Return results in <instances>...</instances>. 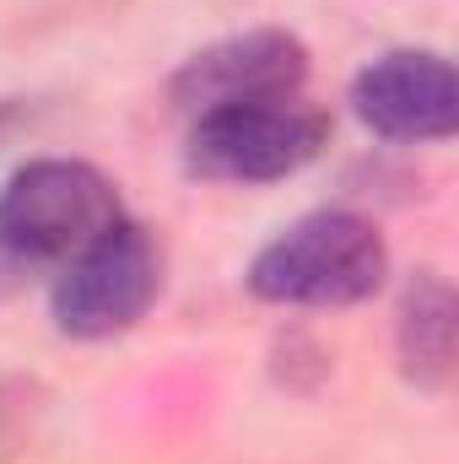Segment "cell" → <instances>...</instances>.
Wrapping results in <instances>:
<instances>
[{
    "label": "cell",
    "mask_w": 459,
    "mask_h": 464,
    "mask_svg": "<svg viewBox=\"0 0 459 464\" xmlns=\"http://www.w3.org/2000/svg\"><path fill=\"white\" fill-rule=\"evenodd\" d=\"M389 248L367 217L319 211L270 237L249 265V292L281 308H346L384 286Z\"/></svg>",
    "instance_id": "cell-1"
},
{
    "label": "cell",
    "mask_w": 459,
    "mask_h": 464,
    "mask_svg": "<svg viewBox=\"0 0 459 464\" xmlns=\"http://www.w3.org/2000/svg\"><path fill=\"white\" fill-rule=\"evenodd\" d=\"M114 222L119 195L93 162L44 157L0 189V248L16 259H76Z\"/></svg>",
    "instance_id": "cell-2"
},
{
    "label": "cell",
    "mask_w": 459,
    "mask_h": 464,
    "mask_svg": "<svg viewBox=\"0 0 459 464\" xmlns=\"http://www.w3.org/2000/svg\"><path fill=\"white\" fill-rule=\"evenodd\" d=\"M330 140L325 109L292 98H265V103H232L195 114L190 130V173L217 179V184H270L319 157Z\"/></svg>",
    "instance_id": "cell-3"
},
{
    "label": "cell",
    "mask_w": 459,
    "mask_h": 464,
    "mask_svg": "<svg viewBox=\"0 0 459 464\" xmlns=\"http://www.w3.org/2000/svg\"><path fill=\"white\" fill-rule=\"evenodd\" d=\"M162 286V259L135 222H114L98 243L65 259L54 281V324L76 341H109L130 330Z\"/></svg>",
    "instance_id": "cell-4"
},
{
    "label": "cell",
    "mask_w": 459,
    "mask_h": 464,
    "mask_svg": "<svg viewBox=\"0 0 459 464\" xmlns=\"http://www.w3.org/2000/svg\"><path fill=\"white\" fill-rule=\"evenodd\" d=\"M308 76V49L292 33L259 27V33H238L211 49H200L195 60H184V71L173 76V103L184 114H211L232 103H265V98H292L303 92Z\"/></svg>",
    "instance_id": "cell-5"
},
{
    "label": "cell",
    "mask_w": 459,
    "mask_h": 464,
    "mask_svg": "<svg viewBox=\"0 0 459 464\" xmlns=\"http://www.w3.org/2000/svg\"><path fill=\"white\" fill-rule=\"evenodd\" d=\"M351 109L384 140H444L459 124V76L433 49H395L351 82Z\"/></svg>",
    "instance_id": "cell-6"
},
{
    "label": "cell",
    "mask_w": 459,
    "mask_h": 464,
    "mask_svg": "<svg viewBox=\"0 0 459 464\" xmlns=\"http://www.w3.org/2000/svg\"><path fill=\"white\" fill-rule=\"evenodd\" d=\"M400 362L405 378L438 389L454 367V292L438 276H416L400 303Z\"/></svg>",
    "instance_id": "cell-7"
},
{
    "label": "cell",
    "mask_w": 459,
    "mask_h": 464,
    "mask_svg": "<svg viewBox=\"0 0 459 464\" xmlns=\"http://www.w3.org/2000/svg\"><path fill=\"white\" fill-rule=\"evenodd\" d=\"M16 454V400L0 394V459Z\"/></svg>",
    "instance_id": "cell-8"
}]
</instances>
